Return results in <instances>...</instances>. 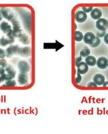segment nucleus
Wrapping results in <instances>:
<instances>
[{
    "instance_id": "nucleus-1",
    "label": "nucleus",
    "mask_w": 108,
    "mask_h": 134,
    "mask_svg": "<svg viewBox=\"0 0 108 134\" xmlns=\"http://www.w3.org/2000/svg\"><path fill=\"white\" fill-rule=\"evenodd\" d=\"M6 57L12 58L14 56H19L23 57H28L31 53V48L29 46L20 47L18 45L12 44L5 50Z\"/></svg>"
},
{
    "instance_id": "nucleus-2",
    "label": "nucleus",
    "mask_w": 108,
    "mask_h": 134,
    "mask_svg": "<svg viewBox=\"0 0 108 134\" xmlns=\"http://www.w3.org/2000/svg\"><path fill=\"white\" fill-rule=\"evenodd\" d=\"M96 26L99 31H106L108 28V21L104 18L99 19L96 23Z\"/></svg>"
},
{
    "instance_id": "nucleus-3",
    "label": "nucleus",
    "mask_w": 108,
    "mask_h": 134,
    "mask_svg": "<svg viewBox=\"0 0 108 134\" xmlns=\"http://www.w3.org/2000/svg\"><path fill=\"white\" fill-rule=\"evenodd\" d=\"M18 67L20 72L27 73L30 69L29 64L27 61L24 60H22L18 63Z\"/></svg>"
},
{
    "instance_id": "nucleus-4",
    "label": "nucleus",
    "mask_w": 108,
    "mask_h": 134,
    "mask_svg": "<svg viewBox=\"0 0 108 134\" xmlns=\"http://www.w3.org/2000/svg\"><path fill=\"white\" fill-rule=\"evenodd\" d=\"M29 81V76L28 74L25 72H20L18 74V81L20 85H24L27 83Z\"/></svg>"
},
{
    "instance_id": "nucleus-5",
    "label": "nucleus",
    "mask_w": 108,
    "mask_h": 134,
    "mask_svg": "<svg viewBox=\"0 0 108 134\" xmlns=\"http://www.w3.org/2000/svg\"><path fill=\"white\" fill-rule=\"evenodd\" d=\"M83 39L85 43L90 45L92 44L95 41V37L93 33L88 32L84 35Z\"/></svg>"
},
{
    "instance_id": "nucleus-6",
    "label": "nucleus",
    "mask_w": 108,
    "mask_h": 134,
    "mask_svg": "<svg viewBox=\"0 0 108 134\" xmlns=\"http://www.w3.org/2000/svg\"><path fill=\"white\" fill-rule=\"evenodd\" d=\"M87 18L86 13L82 11H78L75 14V19L77 22L79 23H82L85 21Z\"/></svg>"
},
{
    "instance_id": "nucleus-7",
    "label": "nucleus",
    "mask_w": 108,
    "mask_h": 134,
    "mask_svg": "<svg viewBox=\"0 0 108 134\" xmlns=\"http://www.w3.org/2000/svg\"><path fill=\"white\" fill-rule=\"evenodd\" d=\"M15 41V39H11L7 36H2L0 38V46L5 47L12 45Z\"/></svg>"
},
{
    "instance_id": "nucleus-8",
    "label": "nucleus",
    "mask_w": 108,
    "mask_h": 134,
    "mask_svg": "<svg viewBox=\"0 0 108 134\" xmlns=\"http://www.w3.org/2000/svg\"><path fill=\"white\" fill-rule=\"evenodd\" d=\"M78 72L80 74H84L86 73L89 70L88 65L86 63L82 62L80 63L77 66Z\"/></svg>"
},
{
    "instance_id": "nucleus-9",
    "label": "nucleus",
    "mask_w": 108,
    "mask_h": 134,
    "mask_svg": "<svg viewBox=\"0 0 108 134\" xmlns=\"http://www.w3.org/2000/svg\"><path fill=\"white\" fill-rule=\"evenodd\" d=\"M96 64L99 68L104 69L106 68L108 66V60L105 57L99 58Z\"/></svg>"
},
{
    "instance_id": "nucleus-10",
    "label": "nucleus",
    "mask_w": 108,
    "mask_h": 134,
    "mask_svg": "<svg viewBox=\"0 0 108 134\" xmlns=\"http://www.w3.org/2000/svg\"><path fill=\"white\" fill-rule=\"evenodd\" d=\"M94 83L99 86H101L105 82V77L101 74L95 75L93 78Z\"/></svg>"
},
{
    "instance_id": "nucleus-11",
    "label": "nucleus",
    "mask_w": 108,
    "mask_h": 134,
    "mask_svg": "<svg viewBox=\"0 0 108 134\" xmlns=\"http://www.w3.org/2000/svg\"><path fill=\"white\" fill-rule=\"evenodd\" d=\"M4 69L5 72H7V74L12 76L13 78L15 77L16 72V71L14 67L12 64H8Z\"/></svg>"
},
{
    "instance_id": "nucleus-12",
    "label": "nucleus",
    "mask_w": 108,
    "mask_h": 134,
    "mask_svg": "<svg viewBox=\"0 0 108 134\" xmlns=\"http://www.w3.org/2000/svg\"><path fill=\"white\" fill-rule=\"evenodd\" d=\"M90 16L93 19H99L101 16V11L98 8H94L91 13Z\"/></svg>"
},
{
    "instance_id": "nucleus-13",
    "label": "nucleus",
    "mask_w": 108,
    "mask_h": 134,
    "mask_svg": "<svg viewBox=\"0 0 108 134\" xmlns=\"http://www.w3.org/2000/svg\"><path fill=\"white\" fill-rule=\"evenodd\" d=\"M18 38L19 41L24 45H27L30 43V38L25 33H23Z\"/></svg>"
},
{
    "instance_id": "nucleus-14",
    "label": "nucleus",
    "mask_w": 108,
    "mask_h": 134,
    "mask_svg": "<svg viewBox=\"0 0 108 134\" xmlns=\"http://www.w3.org/2000/svg\"><path fill=\"white\" fill-rule=\"evenodd\" d=\"M86 63L89 66H95L96 64V60L94 57L92 56H87L85 59Z\"/></svg>"
},
{
    "instance_id": "nucleus-15",
    "label": "nucleus",
    "mask_w": 108,
    "mask_h": 134,
    "mask_svg": "<svg viewBox=\"0 0 108 134\" xmlns=\"http://www.w3.org/2000/svg\"><path fill=\"white\" fill-rule=\"evenodd\" d=\"M83 34L81 32L79 31H76L75 32V40L76 41L79 42L81 41L83 38Z\"/></svg>"
},
{
    "instance_id": "nucleus-16",
    "label": "nucleus",
    "mask_w": 108,
    "mask_h": 134,
    "mask_svg": "<svg viewBox=\"0 0 108 134\" xmlns=\"http://www.w3.org/2000/svg\"><path fill=\"white\" fill-rule=\"evenodd\" d=\"M90 50L89 48H85L83 50H82L80 53V55L81 56L83 57H86L89 56V54H90Z\"/></svg>"
},
{
    "instance_id": "nucleus-17",
    "label": "nucleus",
    "mask_w": 108,
    "mask_h": 134,
    "mask_svg": "<svg viewBox=\"0 0 108 134\" xmlns=\"http://www.w3.org/2000/svg\"><path fill=\"white\" fill-rule=\"evenodd\" d=\"M5 86L7 87H14L16 85V82L14 80H12L5 81Z\"/></svg>"
},
{
    "instance_id": "nucleus-18",
    "label": "nucleus",
    "mask_w": 108,
    "mask_h": 134,
    "mask_svg": "<svg viewBox=\"0 0 108 134\" xmlns=\"http://www.w3.org/2000/svg\"><path fill=\"white\" fill-rule=\"evenodd\" d=\"M8 64L7 60L5 59H0V67L5 68Z\"/></svg>"
},
{
    "instance_id": "nucleus-19",
    "label": "nucleus",
    "mask_w": 108,
    "mask_h": 134,
    "mask_svg": "<svg viewBox=\"0 0 108 134\" xmlns=\"http://www.w3.org/2000/svg\"><path fill=\"white\" fill-rule=\"evenodd\" d=\"M100 43V39L98 38V37H95V39L94 43L92 45H90V46L92 47H96L99 46V44Z\"/></svg>"
},
{
    "instance_id": "nucleus-20",
    "label": "nucleus",
    "mask_w": 108,
    "mask_h": 134,
    "mask_svg": "<svg viewBox=\"0 0 108 134\" xmlns=\"http://www.w3.org/2000/svg\"><path fill=\"white\" fill-rule=\"evenodd\" d=\"M6 57L5 50L0 48V59H4Z\"/></svg>"
},
{
    "instance_id": "nucleus-21",
    "label": "nucleus",
    "mask_w": 108,
    "mask_h": 134,
    "mask_svg": "<svg viewBox=\"0 0 108 134\" xmlns=\"http://www.w3.org/2000/svg\"><path fill=\"white\" fill-rule=\"evenodd\" d=\"M7 76V74L5 73H4L0 76V83H3L4 81H6Z\"/></svg>"
},
{
    "instance_id": "nucleus-22",
    "label": "nucleus",
    "mask_w": 108,
    "mask_h": 134,
    "mask_svg": "<svg viewBox=\"0 0 108 134\" xmlns=\"http://www.w3.org/2000/svg\"><path fill=\"white\" fill-rule=\"evenodd\" d=\"M93 8V7H82V9L83 11V12L85 13H89L92 10Z\"/></svg>"
},
{
    "instance_id": "nucleus-23",
    "label": "nucleus",
    "mask_w": 108,
    "mask_h": 134,
    "mask_svg": "<svg viewBox=\"0 0 108 134\" xmlns=\"http://www.w3.org/2000/svg\"><path fill=\"white\" fill-rule=\"evenodd\" d=\"M106 31H98L96 33V35L99 37H102L104 36L106 34Z\"/></svg>"
},
{
    "instance_id": "nucleus-24",
    "label": "nucleus",
    "mask_w": 108,
    "mask_h": 134,
    "mask_svg": "<svg viewBox=\"0 0 108 134\" xmlns=\"http://www.w3.org/2000/svg\"><path fill=\"white\" fill-rule=\"evenodd\" d=\"M77 76H78V77L76 78L75 82L77 84H78V83H79L80 82H81V81L82 76H81L80 74L78 73V72H77Z\"/></svg>"
},
{
    "instance_id": "nucleus-25",
    "label": "nucleus",
    "mask_w": 108,
    "mask_h": 134,
    "mask_svg": "<svg viewBox=\"0 0 108 134\" xmlns=\"http://www.w3.org/2000/svg\"><path fill=\"white\" fill-rule=\"evenodd\" d=\"M82 60V57L80 56L79 57L76 58V66L77 67L78 64Z\"/></svg>"
},
{
    "instance_id": "nucleus-26",
    "label": "nucleus",
    "mask_w": 108,
    "mask_h": 134,
    "mask_svg": "<svg viewBox=\"0 0 108 134\" xmlns=\"http://www.w3.org/2000/svg\"><path fill=\"white\" fill-rule=\"evenodd\" d=\"M88 87H97V86L95 83L94 82H91L88 83Z\"/></svg>"
},
{
    "instance_id": "nucleus-27",
    "label": "nucleus",
    "mask_w": 108,
    "mask_h": 134,
    "mask_svg": "<svg viewBox=\"0 0 108 134\" xmlns=\"http://www.w3.org/2000/svg\"><path fill=\"white\" fill-rule=\"evenodd\" d=\"M5 69L3 68L0 67V76L3 74L5 73Z\"/></svg>"
},
{
    "instance_id": "nucleus-28",
    "label": "nucleus",
    "mask_w": 108,
    "mask_h": 134,
    "mask_svg": "<svg viewBox=\"0 0 108 134\" xmlns=\"http://www.w3.org/2000/svg\"><path fill=\"white\" fill-rule=\"evenodd\" d=\"M104 40L105 42L107 44H108V34H107L105 35L104 38Z\"/></svg>"
},
{
    "instance_id": "nucleus-29",
    "label": "nucleus",
    "mask_w": 108,
    "mask_h": 134,
    "mask_svg": "<svg viewBox=\"0 0 108 134\" xmlns=\"http://www.w3.org/2000/svg\"><path fill=\"white\" fill-rule=\"evenodd\" d=\"M3 16L2 15V13L0 12V26H1V22H2V21L3 20Z\"/></svg>"
},
{
    "instance_id": "nucleus-30",
    "label": "nucleus",
    "mask_w": 108,
    "mask_h": 134,
    "mask_svg": "<svg viewBox=\"0 0 108 134\" xmlns=\"http://www.w3.org/2000/svg\"><path fill=\"white\" fill-rule=\"evenodd\" d=\"M103 87H108V81L104 82L103 83Z\"/></svg>"
}]
</instances>
